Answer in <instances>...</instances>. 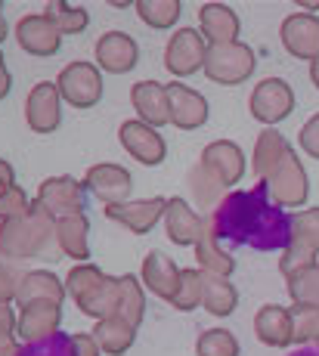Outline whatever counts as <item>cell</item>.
I'll use <instances>...</instances> for the list:
<instances>
[{
	"instance_id": "6da1fadb",
	"label": "cell",
	"mask_w": 319,
	"mask_h": 356,
	"mask_svg": "<svg viewBox=\"0 0 319 356\" xmlns=\"http://www.w3.org/2000/svg\"><path fill=\"white\" fill-rule=\"evenodd\" d=\"M53 238H56V217L38 198L22 214L0 220V254L13 257V260L47 254V245Z\"/></svg>"
},
{
	"instance_id": "7a4b0ae2",
	"label": "cell",
	"mask_w": 319,
	"mask_h": 356,
	"mask_svg": "<svg viewBox=\"0 0 319 356\" xmlns=\"http://www.w3.org/2000/svg\"><path fill=\"white\" fill-rule=\"evenodd\" d=\"M65 291L74 298L81 313L93 319H108L118 313L121 307V279L106 276L99 266L78 264L65 276Z\"/></svg>"
},
{
	"instance_id": "3957f363",
	"label": "cell",
	"mask_w": 319,
	"mask_h": 356,
	"mask_svg": "<svg viewBox=\"0 0 319 356\" xmlns=\"http://www.w3.org/2000/svg\"><path fill=\"white\" fill-rule=\"evenodd\" d=\"M202 72L214 81V84H242L251 72H254V53L245 44H217L208 47L205 53V68Z\"/></svg>"
},
{
	"instance_id": "277c9868",
	"label": "cell",
	"mask_w": 319,
	"mask_h": 356,
	"mask_svg": "<svg viewBox=\"0 0 319 356\" xmlns=\"http://www.w3.org/2000/svg\"><path fill=\"white\" fill-rule=\"evenodd\" d=\"M59 97L74 108H90L103 97V74L90 63H69L59 72Z\"/></svg>"
},
{
	"instance_id": "5b68a950",
	"label": "cell",
	"mask_w": 319,
	"mask_h": 356,
	"mask_svg": "<svg viewBox=\"0 0 319 356\" xmlns=\"http://www.w3.org/2000/svg\"><path fill=\"white\" fill-rule=\"evenodd\" d=\"M167 202L165 198H127L121 204H106V217L115 223H121L124 229L137 232V236H146L155 223L165 217Z\"/></svg>"
},
{
	"instance_id": "8992f818",
	"label": "cell",
	"mask_w": 319,
	"mask_h": 356,
	"mask_svg": "<svg viewBox=\"0 0 319 356\" xmlns=\"http://www.w3.org/2000/svg\"><path fill=\"white\" fill-rule=\"evenodd\" d=\"M38 202L56 220L72 214H84V183H78L74 177H50V180L40 183Z\"/></svg>"
},
{
	"instance_id": "52a82bcc",
	"label": "cell",
	"mask_w": 319,
	"mask_h": 356,
	"mask_svg": "<svg viewBox=\"0 0 319 356\" xmlns=\"http://www.w3.org/2000/svg\"><path fill=\"white\" fill-rule=\"evenodd\" d=\"M199 164L214 177L217 183H220L223 189L236 186V183L242 180V174H245V155H242V149L236 146V143H229V140L208 143Z\"/></svg>"
},
{
	"instance_id": "ba28073f",
	"label": "cell",
	"mask_w": 319,
	"mask_h": 356,
	"mask_svg": "<svg viewBox=\"0 0 319 356\" xmlns=\"http://www.w3.org/2000/svg\"><path fill=\"white\" fill-rule=\"evenodd\" d=\"M205 38H202V31H193V29H180L174 34L171 40H167V50H165V68L171 74H193L199 72V68H205Z\"/></svg>"
},
{
	"instance_id": "9c48e42d",
	"label": "cell",
	"mask_w": 319,
	"mask_h": 356,
	"mask_svg": "<svg viewBox=\"0 0 319 356\" xmlns=\"http://www.w3.org/2000/svg\"><path fill=\"white\" fill-rule=\"evenodd\" d=\"M118 140L121 146H124V152L131 155V159H137L140 164H146V168H155V164L165 161L167 155V146L165 140L158 136V130L142 124V121H124L118 130Z\"/></svg>"
},
{
	"instance_id": "30bf717a",
	"label": "cell",
	"mask_w": 319,
	"mask_h": 356,
	"mask_svg": "<svg viewBox=\"0 0 319 356\" xmlns=\"http://www.w3.org/2000/svg\"><path fill=\"white\" fill-rule=\"evenodd\" d=\"M84 189L93 193L106 204H121V202H127V195H131L133 180L121 164L103 161V164H93V168L84 174Z\"/></svg>"
},
{
	"instance_id": "8fae6325",
	"label": "cell",
	"mask_w": 319,
	"mask_h": 356,
	"mask_svg": "<svg viewBox=\"0 0 319 356\" xmlns=\"http://www.w3.org/2000/svg\"><path fill=\"white\" fill-rule=\"evenodd\" d=\"M63 97H59V87L50 84V81H40V84L31 87L28 102H25V121L35 134H53L63 121Z\"/></svg>"
},
{
	"instance_id": "7c38bea8",
	"label": "cell",
	"mask_w": 319,
	"mask_h": 356,
	"mask_svg": "<svg viewBox=\"0 0 319 356\" xmlns=\"http://www.w3.org/2000/svg\"><path fill=\"white\" fill-rule=\"evenodd\" d=\"M16 40L25 53L31 56H53L63 44V34L59 29L44 16V13H31V16L19 19L16 25Z\"/></svg>"
},
{
	"instance_id": "4fadbf2b",
	"label": "cell",
	"mask_w": 319,
	"mask_h": 356,
	"mask_svg": "<svg viewBox=\"0 0 319 356\" xmlns=\"http://www.w3.org/2000/svg\"><path fill=\"white\" fill-rule=\"evenodd\" d=\"M165 90H167V108H171V124H177L180 130H195L208 121V102L199 90L180 84V81L167 84Z\"/></svg>"
},
{
	"instance_id": "5bb4252c",
	"label": "cell",
	"mask_w": 319,
	"mask_h": 356,
	"mask_svg": "<svg viewBox=\"0 0 319 356\" xmlns=\"http://www.w3.org/2000/svg\"><path fill=\"white\" fill-rule=\"evenodd\" d=\"M140 59V47L131 34L124 31H108L97 40V63L103 72H112V74H127L133 72Z\"/></svg>"
},
{
	"instance_id": "9a60e30c",
	"label": "cell",
	"mask_w": 319,
	"mask_h": 356,
	"mask_svg": "<svg viewBox=\"0 0 319 356\" xmlns=\"http://www.w3.org/2000/svg\"><path fill=\"white\" fill-rule=\"evenodd\" d=\"M295 106V97H291L288 84H282L279 78H270V81H261L251 93V115L263 124H273V121H282L285 115L291 112Z\"/></svg>"
},
{
	"instance_id": "2e32d148",
	"label": "cell",
	"mask_w": 319,
	"mask_h": 356,
	"mask_svg": "<svg viewBox=\"0 0 319 356\" xmlns=\"http://www.w3.org/2000/svg\"><path fill=\"white\" fill-rule=\"evenodd\" d=\"M59 319H63V304H50V300H38V304H28L19 310V323L16 332L22 341L35 344V341H47L53 332L59 328Z\"/></svg>"
},
{
	"instance_id": "e0dca14e",
	"label": "cell",
	"mask_w": 319,
	"mask_h": 356,
	"mask_svg": "<svg viewBox=\"0 0 319 356\" xmlns=\"http://www.w3.org/2000/svg\"><path fill=\"white\" fill-rule=\"evenodd\" d=\"M180 276L183 270H177L171 257L165 251H149L142 260V282L152 294H158L161 300H174L180 291Z\"/></svg>"
},
{
	"instance_id": "ac0fdd59",
	"label": "cell",
	"mask_w": 319,
	"mask_h": 356,
	"mask_svg": "<svg viewBox=\"0 0 319 356\" xmlns=\"http://www.w3.org/2000/svg\"><path fill=\"white\" fill-rule=\"evenodd\" d=\"M131 102L137 108L140 121L149 127H161L171 121V108H167V90L158 81H140L131 87Z\"/></svg>"
},
{
	"instance_id": "d6986e66",
	"label": "cell",
	"mask_w": 319,
	"mask_h": 356,
	"mask_svg": "<svg viewBox=\"0 0 319 356\" xmlns=\"http://www.w3.org/2000/svg\"><path fill=\"white\" fill-rule=\"evenodd\" d=\"M267 183H270V195L279 204H297L304 198V189H307L301 168H297L295 155H291L288 149H285V155L276 161V168L267 174Z\"/></svg>"
},
{
	"instance_id": "ffe728a7",
	"label": "cell",
	"mask_w": 319,
	"mask_h": 356,
	"mask_svg": "<svg viewBox=\"0 0 319 356\" xmlns=\"http://www.w3.org/2000/svg\"><path fill=\"white\" fill-rule=\"evenodd\" d=\"M199 29L208 47L217 44H236L239 38V16L227 3H205L199 10Z\"/></svg>"
},
{
	"instance_id": "44dd1931",
	"label": "cell",
	"mask_w": 319,
	"mask_h": 356,
	"mask_svg": "<svg viewBox=\"0 0 319 356\" xmlns=\"http://www.w3.org/2000/svg\"><path fill=\"white\" fill-rule=\"evenodd\" d=\"M161 220H165L167 238H171L174 245H195L202 236V227H205V220H202L183 198H171V202H167Z\"/></svg>"
},
{
	"instance_id": "7402d4cb",
	"label": "cell",
	"mask_w": 319,
	"mask_h": 356,
	"mask_svg": "<svg viewBox=\"0 0 319 356\" xmlns=\"http://www.w3.org/2000/svg\"><path fill=\"white\" fill-rule=\"evenodd\" d=\"M195 260H199V270L205 273V276L229 279V276L236 273V260H233V254H227V251L217 245V238H214V223H211V220H205L199 242H195Z\"/></svg>"
},
{
	"instance_id": "603a6c76",
	"label": "cell",
	"mask_w": 319,
	"mask_h": 356,
	"mask_svg": "<svg viewBox=\"0 0 319 356\" xmlns=\"http://www.w3.org/2000/svg\"><path fill=\"white\" fill-rule=\"evenodd\" d=\"M65 298V285L53 276L50 270H31L22 276L19 282V291H16V304L19 310L28 304H38V300H50V304H63Z\"/></svg>"
},
{
	"instance_id": "cb8c5ba5",
	"label": "cell",
	"mask_w": 319,
	"mask_h": 356,
	"mask_svg": "<svg viewBox=\"0 0 319 356\" xmlns=\"http://www.w3.org/2000/svg\"><path fill=\"white\" fill-rule=\"evenodd\" d=\"M93 338H97L99 350L108 353V356H121L131 350L133 338H137V325H131L124 316H108V319H99L93 325Z\"/></svg>"
},
{
	"instance_id": "d4e9b609",
	"label": "cell",
	"mask_w": 319,
	"mask_h": 356,
	"mask_svg": "<svg viewBox=\"0 0 319 356\" xmlns=\"http://www.w3.org/2000/svg\"><path fill=\"white\" fill-rule=\"evenodd\" d=\"M87 232H90V220L84 214H72L56 220V245L65 257L74 260H87L90 245H87Z\"/></svg>"
},
{
	"instance_id": "484cf974",
	"label": "cell",
	"mask_w": 319,
	"mask_h": 356,
	"mask_svg": "<svg viewBox=\"0 0 319 356\" xmlns=\"http://www.w3.org/2000/svg\"><path fill=\"white\" fill-rule=\"evenodd\" d=\"M254 332L263 344L270 347H285L291 341V313H285L282 307H263L254 316Z\"/></svg>"
},
{
	"instance_id": "4316f807",
	"label": "cell",
	"mask_w": 319,
	"mask_h": 356,
	"mask_svg": "<svg viewBox=\"0 0 319 356\" xmlns=\"http://www.w3.org/2000/svg\"><path fill=\"white\" fill-rule=\"evenodd\" d=\"M282 40L295 56H313L319 50V25L316 19L307 16H291L282 25Z\"/></svg>"
},
{
	"instance_id": "83f0119b",
	"label": "cell",
	"mask_w": 319,
	"mask_h": 356,
	"mask_svg": "<svg viewBox=\"0 0 319 356\" xmlns=\"http://www.w3.org/2000/svg\"><path fill=\"white\" fill-rule=\"evenodd\" d=\"M205 276V273H202ZM239 304V291L233 289L229 279L220 276H205V289H202V307H205L211 316H229Z\"/></svg>"
},
{
	"instance_id": "f1b7e54d",
	"label": "cell",
	"mask_w": 319,
	"mask_h": 356,
	"mask_svg": "<svg viewBox=\"0 0 319 356\" xmlns=\"http://www.w3.org/2000/svg\"><path fill=\"white\" fill-rule=\"evenodd\" d=\"M28 195L22 193V186L16 183V170L6 159H0V220L16 217L28 208Z\"/></svg>"
},
{
	"instance_id": "f546056e",
	"label": "cell",
	"mask_w": 319,
	"mask_h": 356,
	"mask_svg": "<svg viewBox=\"0 0 319 356\" xmlns=\"http://www.w3.org/2000/svg\"><path fill=\"white\" fill-rule=\"evenodd\" d=\"M44 16L50 19L53 25L59 29V34H81L87 29V13L84 6L65 3V0H50L44 10Z\"/></svg>"
},
{
	"instance_id": "4dcf8cb0",
	"label": "cell",
	"mask_w": 319,
	"mask_h": 356,
	"mask_svg": "<svg viewBox=\"0 0 319 356\" xmlns=\"http://www.w3.org/2000/svg\"><path fill=\"white\" fill-rule=\"evenodd\" d=\"M285 155V140L276 130H263L261 136H257V149H254V170L261 180H267V174L276 168V161H279Z\"/></svg>"
},
{
	"instance_id": "1f68e13d",
	"label": "cell",
	"mask_w": 319,
	"mask_h": 356,
	"mask_svg": "<svg viewBox=\"0 0 319 356\" xmlns=\"http://www.w3.org/2000/svg\"><path fill=\"white\" fill-rule=\"evenodd\" d=\"M137 13L149 29H171L180 19V0H140Z\"/></svg>"
},
{
	"instance_id": "d6a6232c",
	"label": "cell",
	"mask_w": 319,
	"mask_h": 356,
	"mask_svg": "<svg viewBox=\"0 0 319 356\" xmlns=\"http://www.w3.org/2000/svg\"><path fill=\"white\" fill-rule=\"evenodd\" d=\"M195 353L199 356H239V341L227 328H208V332L199 334Z\"/></svg>"
},
{
	"instance_id": "836d02e7",
	"label": "cell",
	"mask_w": 319,
	"mask_h": 356,
	"mask_svg": "<svg viewBox=\"0 0 319 356\" xmlns=\"http://www.w3.org/2000/svg\"><path fill=\"white\" fill-rule=\"evenodd\" d=\"M142 310H146V300H142V289H140L137 276H121V307H118V316H124L131 325H140Z\"/></svg>"
},
{
	"instance_id": "e575fe53",
	"label": "cell",
	"mask_w": 319,
	"mask_h": 356,
	"mask_svg": "<svg viewBox=\"0 0 319 356\" xmlns=\"http://www.w3.org/2000/svg\"><path fill=\"white\" fill-rule=\"evenodd\" d=\"M202 289H205V276H202V270H183L180 291H177V298L171 300L174 310H180V313L195 310V307L202 304Z\"/></svg>"
},
{
	"instance_id": "d590c367",
	"label": "cell",
	"mask_w": 319,
	"mask_h": 356,
	"mask_svg": "<svg viewBox=\"0 0 319 356\" xmlns=\"http://www.w3.org/2000/svg\"><path fill=\"white\" fill-rule=\"evenodd\" d=\"M189 189H193L195 198H199L202 204H208V208H214L217 198H220V193H223V186L208 174L205 168H202V164H195L193 174H189Z\"/></svg>"
},
{
	"instance_id": "8d00e7d4",
	"label": "cell",
	"mask_w": 319,
	"mask_h": 356,
	"mask_svg": "<svg viewBox=\"0 0 319 356\" xmlns=\"http://www.w3.org/2000/svg\"><path fill=\"white\" fill-rule=\"evenodd\" d=\"M19 282H22V279L16 276V270H10V266L0 264V304H10V300H16Z\"/></svg>"
},
{
	"instance_id": "74e56055",
	"label": "cell",
	"mask_w": 319,
	"mask_h": 356,
	"mask_svg": "<svg viewBox=\"0 0 319 356\" xmlns=\"http://www.w3.org/2000/svg\"><path fill=\"white\" fill-rule=\"evenodd\" d=\"M99 353L103 350H99L93 334H72L69 338V356H99Z\"/></svg>"
},
{
	"instance_id": "f35d334b",
	"label": "cell",
	"mask_w": 319,
	"mask_h": 356,
	"mask_svg": "<svg viewBox=\"0 0 319 356\" xmlns=\"http://www.w3.org/2000/svg\"><path fill=\"white\" fill-rule=\"evenodd\" d=\"M16 323H19V319L13 316L10 304H0V350L13 344V332H16Z\"/></svg>"
},
{
	"instance_id": "ab89813d",
	"label": "cell",
	"mask_w": 319,
	"mask_h": 356,
	"mask_svg": "<svg viewBox=\"0 0 319 356\" xmlns=\"http://www.w3.org/2000/svg\"><path fill=\"white\" fill-rule=\"evenodd\" d=\"M307 257H310V254H307V248H304V245H295V248H291L288 254L282 257V273H285V276H295L297 266L307 264Z\"/></svg>"
},
{
	"instance_id": "60d3db41",
	"label": "cell",
	"mask_w": 319,
	"mask_h": 356,
	"mask_svg": "<svg viewBox=\"0 0 319 356\" xmlns=\"http://www.w3.org/2000/svg\"><path fill=\"white\" fill-rule=\"evenodd\" d=\"M301 143L307 146V152H313V155H319V115L313 121H310L307 127H304V134H301Z\"/></svg>"
},
{
	"instance_id": "b9f144b4",
	"label": "cell",
	"mask_w": 319,
	"mask_h": 356,
	"mask_svg": "<svg viewBox=\"0 0 319 356\" xmlns=\"http://www.w3.org/2000/svg\"><path fill=\"white\" fill-rule=\"evenodd\" d=\"M10 93V72H6V63H3V53H0V99Z\"/></svg>"
},
{
	"instance_id": "7bdbcfd3",
	"label": "cell",
	"mask_w": 319,
	"mask_h": 356,
	"mask_svg": "<svg viewBox=\"0 0 319 356\" xmlns=\"http://www.w3.org/2000/svg\"><path fill=\"white\" fill-rule=\"evenodd\" d=\"M0 356H19V347H16V344L3 347V350H0Z\"/></svg>"
},
{
	"instance_id": "ee69618b",
	"label": "cell",
	"mask_w": 319,
	"mask_h": 356,
	"mask_svg": "<svg viewBox=\"0 0 319 356\" xmlns=\"http://www.w3.org/2000/svg\"><path fill=\"white\" fill-rule=\"evenodd\" d=\"M6 38V22H3V3H0V40Z\"/></svg>"
},
{
	"instance_id": "f6af8a7d",
	"label": "cell",
	"mask_w": 319,
	"mask_h": 356,
	"mask_svg": "<svg viewBox=\"0 0 319 356\" xmlns=\"http://www.w3.org/2000/svg\"><path fill=\"white\" fill-rule=\"evenodd\" d=\"M313 74H316V84H319V63H316V68H313Z\"/></svg>"
}]
</instances>
